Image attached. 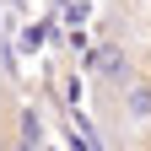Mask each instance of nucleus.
I'll list each match as a JSON object with an SVG mask.
<instances>
[{
    "instance_id": "f257e3e1",
    "label": "nucleus",
    "mask_w": 151,
    "mask_h": 151,
    "mask_svg": "<svg viewBox=\"0 0 151 151\" xmlns=\"http://www.w3.org/2000/svg\"><path fill=\"white\" fill-rule=\"evenodd\" d=\"M92 76H97L108 92H124L129 81H135V54H129L124 43H97L92 49Z\"/></svg>"
},
{
    "instance_id": "f03ea898",
    "label": "nucleus",
    "mask_w": 151,
    "mask_h": 151,
    "mask_svg": "<svg viewBox=\"0 0 151 151\" xmlns=\"http://www.w3.org/2000/svg\"><path fill=\"white\" fill-rule=\"evenodd\" d=\"M124 108L135 124H151V81H129L124 86Z\"/></svg>"
},
{
    "instance_id": "7ed1b4c3",
    "label": "nucleus",
    "mask_w": 151,
    "mask_h": 151,
    "mask_svg": "<svg viewBox=\"0 0 151 151\" xmlns=\"http://www.w3.org/2000/svg\"><path fill=\"white\" fill-rule=\"evenodd\" d=\"M113 151H135V146H113Z\"/></svg>"
}]
</instances>
